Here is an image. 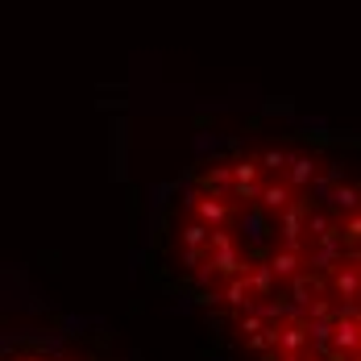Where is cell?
Returning <instances> with one entry per match:
<instances>
[{
    "label": "cell",
    "mask_w": 361,
    "mask_h": 361,
    "mask_svg": "<svg viewBox=\"0 0 361 361\" xmlns=\"http://www.w3.org/2000/svg\"><path fill=\"white\" fill-rule=\"evenodd\" d=\"M158 270L241 361H357V179L312 133L233 142L158 220Z\"/></svg>",
    "instance_id": "1"
},
{
    "label": "cell",
    "mask_w": 361,
    "mask_h": 361,
    "mask_svg": "<svg viewBox=\"0 0 361 361\" xmlns=\"http://www.w3.org/2000/svg\"><path fill=\"white\" fill-rule=\"evenodd\" d=\"M0 361H75V357H71V353H54V349L34 345V341H21V345L0 349Z\"/></svg>",
    "instance_id": "2"
}]
</instances>
